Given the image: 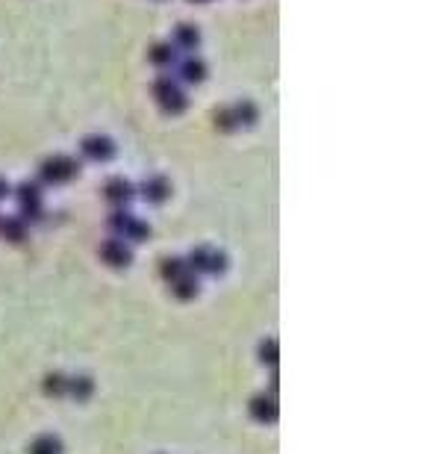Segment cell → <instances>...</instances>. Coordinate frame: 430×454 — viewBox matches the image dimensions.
Instances as JSON below:
<instances>
[{"instance_id":"obj_24","label":"cell","mask_w":430,"mask_h":454,"mask_svg":"<svg viewBox=\"0 0 430 454\" xmlns=\"http://www.w3.org/2000/svg\"><path fill=\"white\" fill-rule=\"evenodd\" d=\"M195 4H207V0H195Z\"/></svg>"},{"instance_id":"obj_10","label":"cell","mask_w":430,"mask_h":454,"mask_svg":"<svg viewBox=\"0 0 430 454\" xmlns=\"http://www.w3.org/2000/svg\"><path fill=\"white\" fill-rule=\"evenodd\" d=\"M248 413L256 419V422H275L277 419V395L275 392H260V395H254L251 404H248Z\"/></svg>"},{"instance_id":"obj_22","label":"cell","mask_w":430,"mask_h":454,"mask_svg":"<svg viewBox=\"0 0 430 454\" xmlns=\"http://www.w3.org/2000/svg\"><path fill=\"white\" fill-rule=\"evenodd\" d=\"M277 357H280V351H277V343H275V339H265V343H260V360H263L265 366L275 369V366H277Z\"/></svg>"},{"instance_id":"obj_17","label":"cell","mask_w":430,"mask_h":454,"mask_svg":"<svg viewBox=\"0 0 430 454\" xmlns=\"http://www.w3.org/2000/svg\"><path fill=\"white\" fill-rule=\"evenodd\" d=\"M62 451H65V446H62L60 436L56 434H41L30 443V451L27 454H62Z\"/></svg>"},{"instance_id":"obj_12","label":"cell","mask_w":430,"mask_h":454,"mask_svg":"<svg viewBox=\"0 0 430 454\" xmlns=\"http://www.w3.org/2000/svg\"><path fill=\"white\" fill-rule=\"evenodd\" d=\"M148 60L160 71H171L180 62V56H177V48L171 45V41H156V45H151V50H148Z\"/></svg>"},{"instance_id":"obj_21","label":"cell","mask_w":430,"mask_h":454,"mask_svg":"<svg viewBox=\"0 0 430 454\" xmlns=\"http://www.w3.org/2000/svg\"><path fill=\"white\" fill-rule=\"evenodd\" d=\"M212 121H215V127H219L221 133H233L236 130V116H233V106H215V112H212Z\"/></svg>"},{"instance_id":"obj_6","label":"cell","mask_w":430,"mask_h":454,"mask_svg":"<svg viewBox=\"0 0 430 454\" xmlns=\"http://www.w3.org/2000/svg\"><path fill=\"white\" fill-rule=\"evenodd\" d=\"M80 153H83V160H89V163H109V160H116L118 148H116V142H112L109 136L95 133V136L83 139Z\"/></svg>"},{"instance_id":"obj_20","label":"cell","mask_w":430,"mask_h":454,"mask_svg":"<svg viewBox=\"0 0 430 454\" xmlns=\"http://www.w3.org/2000/svg\"><path fill=\"white\" fill-rule=\"evenodd\" d=\"M45 392L50 395V399H65V392H68V375L65 372H50V375H45Z\"/></svg>"},{"instance_id":"obj_16","label":"cell","mask_w":430,"mask_h":454,"mask_svg":"<svg viewBox=\"0 0 430 454\" xmlns=\"http://www.w3.org/2000/svg\"><path fill=\"white\" fill-rule=\"evenodd\" d=\"M168 287H171V292H174V298H180V301H192V298H197V292H200V280H197L195 272H186L177 280H171Z\"/></svg>"},{"instance_id":"obj_7","label":"cell","mask_w":430,"mask_h":454,"mask_svg":"<svg viewBox=\"0 0 430 454\" xmlns=\"http://www.w3.org/2000/svg\"><path fill=\"white\" fill-rule=\"evenodd\" d=\"M104 198L112 209H130L133 198H136V186L127 177H109L104 186Z\"/></svg>"},{"instance_id":"obj_18","label":"cell","mask_w":430,"mask_h":454,"mask_svg":"<svg viewBox=\"0 0 430 454\" xmlns=\"http://www.w3.org/2000/svg\"><path fill=\"white\" fill-rule=\"evenodd\" d=\"M186 272H192V268L186 266V257H162V260H160V275H162L165 283L177 280V277L186 275Z\"/></svg>"},{"instance_id":"obj_5","label":"cell","mask_w":430,"mask_h":454,"mask_svg":"<svg viewBox=\"0 0 430 454\" xmlns=\"http://www.w3.org/2000/svg\"><path fill=\"white\" fill-rule=\"evenodd\" d=\"M15 201H18V212L24 221H39L41 212H45V198H41L39 180H24L15 189Z\"/></svg>"},{"instance_id":"obj_15","label":"cell","mask_w":430,"mask_h":454,"mask_svg":"<svg viewBox=\"0 0 430 454\" xmlns=\"http://www.w3.org/2000/svg\"><path fill=\"white\" fill-rule=\"evenodd\" d=\"M92 392H95V378L92 375H68V399H74V401H89L92 399Z\"/></svg>"},{"instance_id":"obj_3","label":"cell","mask_w":430,"mask_h":454,"mask_svg":"<svg viewBox=\"0 0 430 454\" xmlns=\"http://www.w3.org/2000/svg\"><path fill=\"white\" fill-rule=\"evenodd\" d=\"M153 97H156V104L162 106L165 116H180V112L189 106V97H186L183 86L171 74H162L153 80Z\"/></svg>"},{"instance_id":"obj_8","label":"cell","mask_w":430,"mask_h":454,"mask_svg":"<svg viewBox=\"0 0 430 454\" xmlns=\"http://www.w3.org/2000/svg\"><path fill=\"white\" fill-rule=\"evenodd\" d=\"M100 260H104L109 268H127L133 263V248H130V242L112 236V239H106V242L100 245Z\"/></svg>"},{"instance_id":"obj_13","label":"cell","mask_w":430,"mask_h":454,"mask_svg":"<svg viewBox=\"0 0 430 454\" xmlns=\"http://www.w3.org/2000/svg\"><path fill=\"white\" fill-rule=\"evenodd\" d=\"M27 233H30V221H24L21 216L0 219V239H4V242L18 245V242H24V239H27Z\"/></svg>"},{"instance_id":"obj_2","label":"cell","mask_w":430,"mask_h":454,"mask_svg":"<svg viewBox=\"0 0 430 454\" xmlns=\"http://www.w3.org/2000/svg\"><path fill=\"white\" fill-rule=\"evenodd\" d=\"M106 227H109L112 236H118V239H124V242H130V245H133V242H145V239L151 236L148 221L136 219L130 209H112V216H109Z\"/></svg>"},{"instance_id":"obj_23","label":"cell","mask_w":430,"mask_h":454,"mask_svg":"<svg viewBox=\"0 0 430 454\" xmlns=\"http://www.w3.org/2000/svg\"><path fill=\"white\" fill-rule=\"evenodd\" d=\"M9 195V183L4 180V177H0V201H4V198Z\"/></svg>"},{"instance_id":"obj_11","label":"cell","mask_w":430,"mask_h":454,"mask_svg":"<svg viewBox=\"0 0 430 454\" xmlns=\"http://www.w3.org/2000/svg\"><path fill=\"white\" fill-rule=\"evenodd\" d=\"M174 68H177V77L183 83H189V86H200V83L207 80V62L197 60V56H186Z\"/></svg>"},{"instance_id":"obj_9","label":"cell","mask_w":430,"mask_h":454,"mask_svg":"<svg viewBox=\"0 0 430 454\" xmlns=\"http://www.w3.org/2000/svg\"><path fill=\"white\" fill-rule=\"evenodd\" d=\"M136 195H141L148 204H165L168 195H171V183L162 174H151V177L141 180V186L136 189Z\"/></svg>"},{"instance_id":"obj_14","label":"cell","mask_w":430,"mask_h":454,"mask_svg":"<svg viewBox=\"0 0 430 454\" xmlns=\"http://www.w3.org/2000/svg\"><path fill=\"white\" fill-rule=\"evenodd\" d=\"M171 45H174L177 50H195L200 45V30L195 24H177L174 33H171Z\"/></svg>"},{"instance_id":"obj_19","label":"cell","mask_w":430,"mask_h":454,"mask_svg":"<svg viewBox=\"0 0 430 454\" xmlns=\"http://www.w3.org/2000/svg\"><path fill=\"white\" fill-rule=\"evenodd\" d=\"M233 116H236L239 127H251L260 121V109H256L254 101H239V104H233Z\"/></svg>"},{"instance_id":"obj_4","label":"cell","mask_w":430,"mask_h":454,"mask_svg":"<svg viewBox=\"0 0 430 454\" xmlns=\"http://www.w3.org/2000/svg\"><path fill=\"white\" fill-rule=\"evenodd\" d=\"M186 266L192 268L195 275H209V277H219L227 272V266H230V260H227V254L219 251V248H209V245H197L192 248V254L186 257Z\"/></svg>"},{"instance_id":"obj_1","label":"cell","mask_w":430,"mask_h":454,"mask_svg":"<svg viewBox=\"0 0 430 454\" xmlns=\"http://www.w3.org/2000/svg\"><path fill=\"white\" fill-rule=\"evenodd\" d=\"M80 174V160L68 157V153H56V157H48L39 165V186H65Z\"/></svg>"}]
</instances>
